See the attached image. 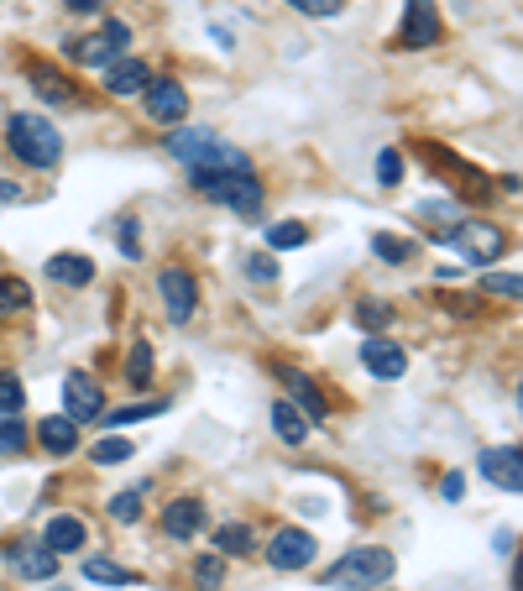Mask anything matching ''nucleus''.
Segmentation results:
<instances>
[{
	"label": "nucleus",
	"instance_id": "obj_35",
	"mask_svg": "<svg viewBox=\"0 0 523 591\" xmlns=\"http://www.w3.org/2000/svg\"><path fill=\"white\" fill-rule=\"evenodd\" d=\"M27 408V388H21L16 372H0V414H21Z\"/></svg>",
	"mask_w": 523,
	"mask_h": 591
},
{
	"label": "nucleus",
	"instance_id": "obj_28",
	"mask_svg": "<svg viewBox=\"0 0 523 591\" xmlns=\"http://www.w3.org/2000/svg\"><path fill=\"white\" fill-rule=\"evenodd\" d=\"M142 503H147V487H126V492L110 497V518H116V524H136V518H142Z\"/></svg>",
	"mask_w": 523,
	"mask_h": 591
},
{
	"label": "nucleus",
	"instance_id": "obj_19",
	"mask_svg": "<svg viewBox=\"0 0 523 591\" xmlns=\"http://www.w3.org/2000/svg\"><path fill=\"white\" fill-rule=\"evenodd\" d=\"M48 278L53 283H68V288H89V283H95V262L79 257V252H58L48 262Z\"/></svg>",
	"mask_w": 523,
	"mask_h": 591
},
{
	"label": "nucleus",
	"instance_id": "obj_26",
	"mask_svg": "<svg viewBox=\"0 0 523 591\" xmlns=\"http://www.w3.org/2000/svg\"><path fill=\"white\" fill-rule=\"evenodd\" d=\"M252 529H246V524H225V529H215V555H225V560H231V555H252Z\"/></svg>",
	"mask_w": 523,
	"mask_h": 591
},
{
	"label": "nucleus",
	"instance_id": "obj_45",
	"mask_svg": "<svg viewBox=\"0 0 523 591\" xmlns=\"http://www.w3.org/2000/svg\"><path fill=\"white\" fill-rule=\"evenodd\" d=\"M518 408H523V377H518Z\"/></svg>",
	"mask_w": 523,
	"mask_h": 591
},
{
	"label": "nucleus",
	"instance_id": "obj_9",
	"mask_svg": "<svg viewBox=\"0 0 523 591\" xmlns=\"http://www.w3.org/2000/svg\"><path fill=\"white\" fill-rule=\"evenodd\" d=\"M314 534L309 529H278L267 544V560H272V571H304V565H314Z\"/></svg>",
	"mask_w": 523,
	"mask_h": 591
},
{
	"label": "nucleus",
	"instance_id": "obj_11",
	"mask_svg": "<svg viewBox=\"0 0 523 591\" xmlns=\"http://www.w3.org/2000/svg\"><path fill=\"white\" fill-rule=\"evenodd\" d=\"M476 471H482L492 487H503V492H523V450L492 445V450L476 456Z\"/></svg>",
	"mask_w": 523,
	"mask_h": 591
},
{
	"label": "nucleus",
	"instance_id": "obj_46",
	"mask_svg": "<svg viewBox=\"0 0 523 591\" xmlns=\"http://www.w3.org/2000/svg\"><path fill=\"white\" fill-rule=\"evenodd\" d=\"M58 591H68V586H58Z\"/></svg>",
	"mask_w": 523,
	"mask_h": 591
},
{
	"label": "nucleus",
	"instance_id": "obj_33",
	"mask_svg": "<svg viewBox=\"0 0 523 591\" xmlns=\"http://www.w3.org/2000/svg\"><path fill=\"white\" fill-rule=\"evenodd\" d=\"M304 241H309V231H304L299 220H283V225H272V231H267L272 252H293V246H304Z\"/></svg>",
	"mask_w": 523,
	"mask_h": 591
},
{
	"label": "nucleus",
	"instance_id": "obj_34",
	"mask_svg": "<svg viewBox=\"0 0 523 591\" xmlns=\"http://www.w3.org/2000/svg\"><path fill=\"white\" fill-rule=\"evenodd\" d=\"M220 581H225V555L194 560V586H199V591H220Z\"/></svg>",
	"mask_w": 523,
	"mask_h": 591
},
{
	"label": "nucleus",
	"instance_id": "obj_24",
	"mask_svg": "<svg viewBox=\"0 0 523 591\" xmlns=\"http://www.w3.org/2000/svg\"><path fill=\"white\" fill-rule=\"evenodd\" d=\"M84 576L89 581H105V586H136V581H142V576H136L131 571V565H116V560H84Z\"/></svg>",
	"mask_w": 523,
	"mask_h": 591
},
{
	"label": "nucleus",
	"instance_id": "obj_38",
	"mask_svg": "<svg viewBox=\"0 0 523 591\" xmlns=\"http://www.w3.org/2000/svg\"><path fill=\"white\" fill-rule=\"evenodd\" d=\"M482 288H487V293H513V299H523V278H518V272H487Z\"/></svg>",
	"mask_w": 523,
	"mask_h": 591
},
{
	"label": "nucleus",
	"instance_id": "obj_16",
	"mask_svg": "<svg viewBox=\"0 0 523 591\" xmlns=\"http://www.w3.org/2000/svg\"><path fill=\"white\" fill-rule=\"evenodd\" d=\"M147 84H152V74H147L142 58H116L105 68V89H110V95H142Z\"/></svg>",
	"mask_w": 523,
	"mask_h": 591
},
{
	"label": "nucleus",
	"instance_id": "obj_14",
	"mask_svg": "<svg viewBox=\"0 0 523 591\" xmlns=\"http://www.w3.org/2000/svg\"><path fill=\"white\" fill-rule=\"evenodd\" d=\"M204 529V503L199 497H173V503L163 508V534L168 539H194Z\"/></svg>",
	"mask_w": 523,
	"mask_h": 591
},
{
	"label": "nucleus",
	"instance_id": "obj_5",
	"mask_svg": "<svg viewBox=\"0 0 523 591\" xmlns=\"http://www.w3.org/2000/svg\"><path fill=\"white\" fill-rule=\"evenodd\" d=\"M450 252H461L471 267H487L508 252V236H503V225H492V220H461L456 231L445 236Z\"/></svg>",
	"mask_w": 523,
	"mask_h": 591
},
{
	"label": "nucleus",
	"instance_id": "obj_25",
	"mask_svg": "<svg viewBox=\"0 0 523 591\" xmlns=\"http://www.w3.org/2000/svg\"><path fill=\"white\" fill-rule=\"evenodd\" d=\"M372 252H377L382 262L403 267V262H414V252H419V246L408 241V236H388V231H377V236H372Z\"/></svg>",
	"mask_w": 523,
	"mask_h": 591
},
{
	"label": "nucleus",
	"instance_id": "obj_3",
	"mask_svg": "<svg viewBox=\"0 0 523 591\" xmlns=\"http://www.w3.org/2000/svg\"><path fill=\"white\" fill-rule=\"evenodd\" d=\"M6 142L27 168H58V157H63V136L53 131L48 116H32V110H16L6 121Z\"/></svg>",
	"mask_w": 523,
	"mask_h": 591
},
{
	"label": "nucleus",
	"instance_id": "obj_22",
	"mask_svg": "<svg viewBox=\"0 0 523 591\" xmlns=\"http://www.w3.org/2000/svg\"><path fill=\"white\" fill-rule=\"evenodd\" d=\"M414 215H419V225H429V231H435L440 241H445V236L461 225V220H456V204H450V199H424Z\"/></svg>",
	"mask_w": 523,
	"mask_h": 591
},
{
	"label": "nucleus",
	"instance_id": "obj_30",
	"mask_svg": "<svg viewBox=\"0 0 523 591\" xmlns=\"http://www.w3.org/2000/svg\"><path fill=\"white\" fill-rule=\"evenodd\" d=\"M147 377H152V346H147V340H136L131 356H126V382H131V388H147Z\"/></svg>",
	"mask_w": 523,
	"mask_h": 591
},
{
	"label": "nucleus",
	"instance_id": "obj_40",
	"mask_svg": "<svg viewBox=\"0 0 523 591\" xmlns=\"http://www.w3.org/2000/svg\"><path fill=\"white\" fill-rule=\"evenodd\" d=\"M288 6L304 16H340V0H288Z\"/></svg>",
	"mask_w": 523,
	"mask_h": 591
},
{
	"label": "nucleus",
	"instance_id": "obj_8",
	"mask_svg": "<svg viewBox=\"0 0 523 591\" xmlns=\"http://www.w3.org/2000/svg\"><path fill=\"white\" fill-rule=\"evenodd\" d=\"M157 293H163V309L173 325H189L194 309H199V288L184 267H163V278H157Z\"/></svg>",
	"mask_w": 523,
	"mask_h": 591
},
{
	"label": "nucleus",
	"instance_id": "obj_37",
	"mask_svg": "<svg viewBox=\"0 0 523 591\" xmlns=\"http://www.w3.org/2000/svg\"><path fill=\"white\" fill-rule=\"evenodd\" d=\"M163 398H152V403H131V408H116V414H110V424H142V419H152V414H163Z\"/></svg>",
	"mask_w": 523,
	"mask_h": 591
},
{
	"label": "nucleus",
	"instance_id": "obj_17",
	"mask_svg": "<svg viewBox=\"0 0 523 591\" xmlns=\"http://www.w3.org/2000/svg\"><path fill=\"white\" fill-rule=\"evenodd\" d=\"M37 440H42V450H48V456H74V450H79V424L63 419V414H53V419L37 424Z\"/></svg>",
	"mask_w": 523,
	"mask_h": 591
},
{
	"label": "nucleus",
	"instance_id": "obj_12",
	"mask_svg": "<svg viewBox=\"0 0 523 591\" xmlns=\"http://www.w3.org/2000/svg\"><path fill=\"white\" fill-rule=\"evenodd\" d=\"M6 565L21 576V581H53L58 576V555L48 550V544H32V539H21L6 550Z\"/></svg>",
	"mask_w": 523,
	"mask_h": 591
},
{
	"label": "nucleus",
	"instance_id": "obj_7",
	"mask_svg": "<svg viewBox=\"0 0 523 591\" xmlns=\"http://www.w3.org/2000/svg\"><path fill=\"white\" fill-rule=\"evenodd\" d=\"M100 414H105L100 382L89 377V372H68V377H63V419L89 424V419H100Z\"/></svg>",
	"mask_w": 523,
	"mask_h": 591
},
{
	"label": "nucleus",
	"instance_id": "obj_4",
	"mask_svg": "<svg viewBox=\"0 0 523 591\" xmlns=\"http://www.w3.org/2000/svg\"><path fill=\"white\" fill-rule=\"evenodd\" d=\"M398 571L393 550H382V544H361V550H346L330 571H325V586L335 591H367V586H382Z\"/></svg>",
	"mask_w": 523,
	"mask_h": 591
},
{
	"label": "nucleus",
	"instance_id": "obj_36",
	"mask_svg": "<svg viewBox=\"0 0 523 591\" xmlns=\"http://www.w3.org/2000/svg\"><path fill=\"white\" fill-rule=\"evenodd\" d=\"M377 184L382 189H398L403 184V152L398 147H382V157H377Z\"/></svg>",
	"mask_w": 523,
	"mask_h": 591
},
{
	"label": "nucleus",
	"instance_id": "obj_20",
	"mask_svg": "<svg viewBox=\"0 0 523 591\" xmlns=\"http://www.w3.org/2000/svg\"><path fill=\"white\" fill-rule=\"evenodd\" d=\"M272 435H278L283 445H304L309 440V419L288 398H278V403H272Z\"/></svg>",
	"mask_w": 523,
	"mask_h": 591
},
{
	"label": "nucleus",
	"instance_id": "obj_2",
	"mask_svg": "<svg viewBox=\"0 0 523 591\" xmlns=\"http://www.w3.org/2000/svg\"><path fill=\"white\" fill-rule=\"evenodd\" d=\"M189 184L199 194H210L220 199L231 215L241 220H257L262 215V184H257V173L252 168H241V173H220V168H189Z\"/></svg>",
	"mask_w": 523,
	"mask_h": 591
},
{
	"label": "nucleus",
	"instance_id": "obj_1",
	"mask_svg": "<svg viewBox=\"0 0 523 591\" xmlns=\"http://www.w3.org/2000/svg\"><path fill=\"white\" fill-rule=\"evenodd\" d=\"M168 157H178L184 168H220V173H241L252 168V157L241 147L220 142L210 126H184V131H168Z\"/></svg>",
	"mask_w": 523,
	"mask_h": 591
},
{
	"label": "nucleus",
	"instance_id": "obj_10",
	"mask_svg": "<svg viewBox=\"0 0 523 591\" xmlns=\"http://www.w3.org/2000/svg\"><path fill=\"white\" fill-rule=\"evenodd\" d=\"M142 95H147V116L163 121V126H178V121L189 116V89L178 84V79H152Z\"/></svg>",
	"mask_w": 523,
	"mask_h": 591
},
{
	"label": "nucleus",
	"instance_id": "obj_41",
	"mask_svg": "<svg viewBox=\"0 0 523 591\" xmlns=\"http://www.w3.org/2000/svg\"><path fill=\"white\" fill-rule=\"evenodd\" d=\"M100 37H105V42H110V48H116V58H121V48H126V42H131V27H126V21H116V16H110Z\"/></svg>",
	"mask_w": 523,
	"mask_h": 591
},
{
	"label": "nucleus",
	"instance_id": "obj_29",
	"mask_svg": "<svg viewBox=\"0 0 523 591\" xmlns=\"http://www.w3.org/2000/svg\"><path fill=\"white\" fill-rule=\"evenodd\" d=\"M27 450V424L21 414H0V456H21Z\"/></svg>",
	"mask_w": 523,
	"mask_h": 591
},
{
	"label": "nucleus",
	"instance_id": "obj_31",
	"mask_svg": "<svg viewBox=\"0 0 523 591\" xmlns=\"http://www.w3.org/2000/svg\"><path fill=\"white\" fill-rule=\"evenodd\" d=\"M356 325L388 330V325H393V304H388V299H361V304H356Z\"/></svg>",
	"mask_w": 523,
	"mask_h": 591
},
{
	"label": "nucleus",
	"instance_id": "obj_13",
	"mask_svg": "<svg viewBox=\"0 0 523 591\" xmlns=\"http://www.w3.org/2000/svg\"><path fill=\"white\" fill-rule=\"evenodd\" d=\"M361 367H367L372 377H382V382H398L408 372V356H403L398 340L372 335V340H361Z\"/></svg>",
	"mask_w": 523,
	"mask_h": 591
},
{
	"label": "nucleus",
	"instance_id": "obj_43",
	"mask_svg": "<svg viewBox=\"0 0 523 591\" xmlns=\"http://www.w3.org/2000/svg\"><path fill=\"white\" fill-rule=\"evenodd\" d=\"M440 492L450 497V503H461V492H466V476H461V471H450V476H445V487H440Z\"/></svg>",
	"mask_w": 523,
	"mask_h": 591
},
{
	"label": "nucleus",
	"instance_id": "obj_15",
	"mask_svg": "<svg viewBox=\"0 0 523 591\" xmlns=\"http://www.w3.org/2000/svg\"><path fill=\"white\" fill-rule=\"evenodd\" d=\"M27 79H32V89L48 105H74L79 95H74V79H63L53 63H27Z\"/></svg>",
	"mask_w": 523,
	"mask_h": 591
},
{
	"label": "nucleus",
	"instance_id": "obj_27",
	"mask_svg": "<svg viewBox=\"0 0 523 591\" xmlns=\"http://www.w3.org/2000/svg\"><path fill=\"white\" fill-rule=\"evenodd\" d=\"M32 309V288L21 278H0V320H11V314H27Z\"/></svg>",
	"mask_w": 523,
	"mask_h": 591
},
{
	"label": "nucleus",
	"instance_id": "obj_42",
	"mask_svg": "<svg viewBox=\"0 0 523 591\" xmlns=\"http://www.w3.org/2000/svg\"><path fill=\"white\" fill-rule=\"evenodd\" d=\"M246 272H252L257 283H272V278H278V262H267V257H246Z\"/></svg>",
	"mask_w": 523,
	"mask_h": 591
},
{
	"label": "nucleus",
	"instance_id": "obj_21",
	"mask_svg": "<svg viewBox=\"0 0 523 591\" xmlns=\"http://www.w3.org/2000/svg\"><path fill=\"white\" fill-rule=\"evenodd\" d=\"M283 382L293 388V398H299L293 408H299V414H304L309 424H320V419H325V398H320V388H314L309 377H299V372H283Z\"/></svg>",
	"mask_w": 523,
	"mask_h": 591
},
{
	"label": "nucleus",
	"instance_id": "obj_32",
	"mask_svg": "<svg viewBox=\"0 0 523 591\" xmlns=\"http://www.w3.org/2000/svg\"><path fill=\"white\" fill-rule=\"evenodd\" d=\"M136 450H131V440H121V435H110V440H100L95 450H89V461L95 466H121V461H131Z\"/></svg>",
	"mask_w": 523,
	"mask_h": 591
},
{
	"label": "nucleus",
	"instance_id": "obj_6",
	"mask_svg": "<svg viewBox=\"0 0 523 591\" xmlns=\"http://www.w3.org/2000/svg\"><path fill=\"white\" fill-rule=\"evenodd\" d=\"M440 42V6L435 0H408L403 27H398V48L403 53H424Z\"/></svg>",
	"mask_w": 523,
	"mask_h": 591
},
{
	"label": "nucleus",
	"instance_id": "obj_39",
	"mask_svg": "<svg viewBox=\"0 0 523 591\" xmlns=\"http://www.w3.org/2000/svg\"><path fill=\"white\" fill-rule=\"evenodd\" d=\"M116 236H121V257H142V246H136V220L131 215H121V225H116Z\"/></svg>",
	"mask_w": 523,
	"mask_h": 591
},
{
	"label": "nucleus",
	"instance_id": "obj_23",
	"mask_svg": "<svg viewBox=\"0 0 523 591\" xmlns=\"http://www.w3.org/2000/svg\"><path fill=\"white\" fill-rule=\"evenodd\" d=\"M68 58L84 63V68H110L116 63V48H110L105 37H79V42H68Z\"/></svg>",
	"mask_w": 523,
	"mask_h": 591
},
{
	"label": "nucleus",
	"instance_id": "obj_44",
	"mask_svg": "<svg viewBox=\"0 0 523 591\" xmlns=\"http://www.w3.org/2000/svg\"><path fill=\"white\" fill-rule=\"evenodd\" d=\"M68 11H105V0H63Z\"/></svg>",
	"mask_w": 523,
	"mask_h": 591
},
{
	"label": "nucleus",
	"instance_id": "obj_18",
	"mask_svg": "<svg viewBox=\"0 0 523 591\" xmlns=\"http://www.w3.org/2000/svg\"><path fill=\"white\" fill-rule=\"evenodd\" d=\"M84 539H89V529L79 524L74 513H58L53 524H48V534H42V544H48L53 555H68V550H84Z\"/></svg>",
	"mask_w": 523,
	"mask_h": 591
}]
</instances>
